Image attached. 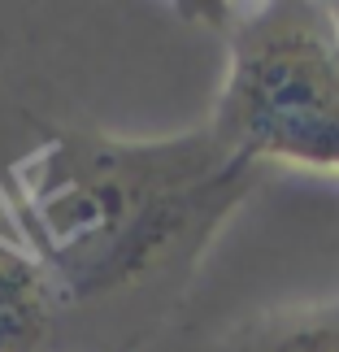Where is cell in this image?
I'll use <instances>...</instances> for the list:
<instances>
[{"mask_svg":"<svg viewBox=\"0 0 339 352\" xmlns=\"http://www.w3.org/2000/svg\"><path fill=\"white\" fill-rule=\"evenodd\" d=\"M256 183L261 166L209 126L174 140L44 126L31 153L0 170V200L61 292V352H144Z\"/></svg>","mask_w":339,"mask_h":352,"instance_id":"1","label":"cell"},{"mask_svg":"<svg viewBox=\"0 0 339 352\" xmlns=\"http://www.w3.org/2000/svg\"><path fill=\"white\" fill-rule=\"evenodd\" d=\"M230 65L209 131L230 153L339 174V26L331 5L274 0L226 31Z\"/></svg>","mask_w":339,"mask_h":352,"instance_id":"2","label":"cell"},{"mask_svg":"<svg viewBox=\"0 0 339 352\" xmlns=\"http://www.w3.org/2000/svg\"><path fill=\"white\" fill-rule=\"evenodd\" d=\"M65 305L48 270L0 235V352H61Z\"/></svg>","mask_w":339,"mask_h":352,"instance_id":"3","label":"cell"},{"mask_svg":"<svg viewBox=\"0 0 339 352\" xmlns=\"http://www.w3.org/2000/svg\"><path fill=\"white\" fill-rule=\"evenodd\" d=\"M205 352H339V300L252 314L226 327Z\"/></svg>","mask_w":339,"mask_h":352,"instance_id":"4","label":"cell"},{"mask_svg":"<svg viewBox=\"0 0 339 352\" xmlns=\"http://www.w3.org/2000/svg\"><path fill=\"white\" fill-rule=\"evenodd\" d=\"M331 13H335V26H339V5H331Z\"/></svg>","mask_w":339,"mask_h":352,"instance_id":"5","label":"cell"}]
</instances>
